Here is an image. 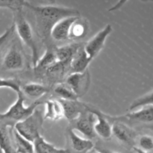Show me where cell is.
<instances>
[{
  "label": "cell",
  "instance_id": "29",
  "mask_svg": "<svg viewBox=\"0 0 153 153\" xmlns=\"http://www.w3.org/2000/svg\"><path fill=\"white\" fill-rule=\"evenodd\" d=\"M97 152H100V153H118V152H114V151L108 150V149H100V148H97Z\"/></svg>",
  "mask_w": 153,
  "mask_h": 153
},
{
  "label": "cell",
  "instance_id": "6",
  "mask_svg": "<svg viewBox=\"0 0 153 153\" xmlns=\"http://www.w3.org/2000/svg\"><path fill=\"white\" fill-rule=\"evenodd\" d=\"M120 117L126 119L131 125L153 131V105L144 106L137 111L126 114Z\"/></svg>",
  "mask_w": 153,
  "mask_h": 153
},
{
  "label": "cell",
  "instance_id": "17",
  "mask_svg": "<svg viewBox=\"0 0 153 153\" xmlns=\"http://www.w3.org/2000/svg\"><path fill=\"white\" fill-rule=\"evenodd\" d=\"M57 63H58V61H57L55 54V47L51 46V47H48L43 56L39 58L37 64L34 68L37 73H46L47 70L53 67Z\"/></svg>",
  "mask_w": 153,
  "mask_h": 153
},
{
  "label": "cell",
  "instance_id": "25",
  "mask_svg": "<svg viewBox=\"0 0 153 153\" xmlns=\"http://www.w3.org/2000/svg\"><path fill=\"white\" fill-rule=\"evenodd\" d=\"M146 105H153V91L134 100L129 106V110L132 111L137 108H142Z\"/></svg>",
  "mask_w": 153,
  "mask_h": 153
},
{
  "label": "cell",
  "instance_id": "24",
  "mask_svg": "<svg viewBox=\"0 0 153 153\" xmlns=\"http://www.w3.org/2000/svg\"><path fill=\"white\" fill-rule=\"evenodd\" d=\"M54 93L58 97V99L70 101H77L79 97L76 94L66 85L64 82L58 83L54 87Z\"/></svg>",
  "mask_w": 153,
  "mask_h": 153
},
{
  "label": "cell",
  "instance_id": "14",
  "mask_svg": "<svg viewBox=\"0 0 153 153\" xmlns=\"http://www.w3.org/2000/svg\"><path fill=\"white\" fill-rule=\"evenodd\" d=\"M61 103L64 110V115L66 119L68 120L70 123L75 120L85 111L88 110V105L77 101H70V100H64L58 99Z\"/></svg>",
  "mask_w": 153,
  "mask_h": 153
},
{
  "label": "cell",
  "instance_id": "18",
  "mask_svg": "<svg viewBox=\"0 0 153 153\" xmlns=\"http://www.w3.org/2000/svg\"><path fill=\"white\" fill-rule=\"evenodd\" d=\"M11 128L7 124L0 125V151L2 153H16L12 134L10 132Z\"/></svg>",
  "mask_w": 153,
  "mask_h": 153
},
{
  "label": "cell",
  "instance_id": "27",
  "mask_svg": "<svg viewBox=\"0 0 153 153\" xmlns=\"http://www.w3.org/2000/svg\"><path fill=\"white\" fill-rule=\"evenodd\" d=\"M140 149H143V151L153 150V137L149 135H143L139 138L138 140Z\"/></svg>",
  "mask_w": 153,
  "mask_h": 153
},
{
  "label": "cell",
  "instance_id": "31",
  "mask_svg": "<svg viewBox=\"0 0 153 153\" xmlns=\"http://www.w3.org/2000/svg\"><path fill=\"white\" fill-rule=\"evenodd\" d=\"M94 153H100V152H97V151H96V152H94Z\"/></svg>",
  "mask_w": 153,
  "mask_h": 153
},
{
  "label": "cell",
  "instance_id": "3",
  "mask_svg": "<svg viewBox=\"0 0 153 153\" xmlns=\"http://www.w3.org/2000/svg\"><path fill=\"white\" fill-rule=\"evenodd\" d=\"M16 94H17L16 101L9 108L5 113L0 114V121L4 122V124H7L11 127L16 123L24 120L27 117L31 116L37 106L44 103L43 101L38 100L31 103L28 107H25L24 105L25 96L21 91Z\"/></svg>",
  "mask_w": 153,
  "mask_h": 153
},
{
  "label": "cell",
  "instance_id": "11",
  "mask_svg": "<svg viewBox=\"0 0 153 153\" xmlns=\"http://www.w3.org/2000/svg\"><path fill=\"white\" fill-rule=\"evenodd\" d=\"M67 135L70 147V150H68L70 153H86L94 147L92 140L80 137L70 127L67 128Z\"/></svg>",
  "mask_w": 153,
  "mask_h": 153
},
{
  "label": "cell",
  "instance_id": "9",
  "mask_svg": "<svg viewBox=\"0 0 153 153\" xmlns=\"http://www.w3.org/2000/svg\"><path fill=\"white\" fill-rule=\"evenodd\" d=\"M94 125L95 120L94 115L90 111L89 107L88 110L79 115L78 118L70 123V126L72 129H76L80 131L87 139L94 138L96 137V133L94 131Z\"/></svg>",
  "mask_w": 153,
  "mask_h": 153
},
{
  "label": "cell",
  "instance_id": "2",
  "mask_svg": "<svg viewBox=\"0 0 153 153\" xmlns=\"http://www.w3.org/2000/svg\"><path fill=\"white\" fill-rule=\"evenodd\" d=\"M15 31L17 33L20 40L28 46L31 52V61L33 67H35L39 60V52L37 43L34 39V32L29 22L25 19L22 12V7L13 10Z\"/></svg>",
  "mask_w": 153,
  "mask_h": 153
},
{
  "label": "cell",
  "instance_id": "4",
  "mask_svg": "<svg viewBox=\"0 0 153 153\" xmlns=\"http://www.w3.org/2000/svg\"><path fill=\"white\" fill-rule=\"evenodd\" d=\"M43 119L41 111L36 108L31 116L16 123L14 125V130L24 138L33 143L36 138L41 136L40 133L43 130Z\"/></svg>",
  "mask_w": 153,
  "mask_h": 153
},
{
  "label": "cell",
  "instance_id": "7",
  "mask_svg": "<svg viewBox=\"0 0 153 153\" xmlns=\"http://www.w3.org/2000/svg\"><path fill=\"white\" fill-rule=\"evenodd\" d=\"M26 60L22 49L17 43H13L7 50L3 58L2 67L5 70L16 71L22 70L25 67Z\"/></svg>",
  "mask_w": 153,
  "mask_h": 153
},
{
  "label": "cell",
  "instance_id": "23",
  "mask_svg": "<svg viewBox=\"0 0 153 153\" xmlns=\"http://www.w3.org/2000/svg\"><path fill=\"white\" fill-rule=\"evenodd\" d=\"M13 141L16 153H34V144L24 138L16 130H13Z\"/></svg>",
  "mask_w": 153,
  "mask_h": 153
},
{
  "label": "cell",
  "instance_id": "26",
  "mask_svg": "<svg viewBox=\"0 0 153 153\" xmlns=\"http://www.w3.org/2000/svg\"><path fill=\"white\" fill-rule=\"evenodd\" d=\"M10 88L16 93L21 91L19 82L13 79H0V88Z\"/></svg>",
  "mask_w": 153,
  "mask_h": 153
},
{
  "label": "cell",
  "instance_id": "20",
  "mask_svg": "<svg viewBox=\"0 0 153 153\" xmlns=\"http://www.w3.org/2000/svg\"><path fill=\"white\" fill-rule=\"evenodd\" d=\"M46 105V112L43 118L51 120H59L64 117V110L58 100H49L44 102Z\"/></svg>",
  "mask_w": 153,
  "mask_h": 153
},
{
  "label": "cell",
  "instance_id": "19",
  "mask_svg": "<svg viewBox=\"0 0 153 153\" xmlns=\"http://www.w3.org/2000/svg\"><path fill=\"white\" fill-rule=\"evenodd\" d=\"M21 92L24 96H27L33 100H38L39 98L49 94L50 88L46 85L38 83H29L22 85L20 88Z\"/></svg>",
  "mask_w": 153,
  "mask_h": 153
},
{
  "label": "cell",
  "instance_id": "32",
  "mask_svg": "<svg viewBox=\"0 0 153 153\" xmlns=\"http://www.w3.org/2000/svg\"><path fill=\"white\" fill-rule=\"evenodd\" d=\"M0 153H2V152H1V151H0Z\"/></svg>",
  "mask_w": 153,
  "mask_h": 153
},
{
  "label": "cell",
  "instance_id": "22",
  "mask_svg": "<svg viewBox=\"0 0 153 153\" xmlns=\"http://www.w3.org/2000/svg\"><path fill=\"white\" fill-rule=\"evenodd\" d=\"M34 153H70L67 149H58L48 143L42 136H39L34 142Z\"/></svg>",
  "mask_w": 153,
  "mask_h": 153
},
{
  "label": "cell",
  "instance_id": "10",
  "mask_svg": "<svg viewBox=\"0 0 153 153\" xmlns=\"http://www.w3.org/2000/svg\"><path fill=\"white\" fill-rule=\"evenodd\" d=\"M112 30H113V28L110 24H108L103 29L99 31L89 41L85 43V45H84L85 50L91 60L96 58L104 47L106 39L112 32Z\"/></svg>",
  "mask_w": 153,
  "mask_h": 153
},
{
  "label": "cell",
  "instance_id": "28",
  "mask_svg": "<svg viewBox=\"0 0 153 153\" xmlns=\"http://www.w3.org/2000/svg\"><path fill=\"white\" fill-rule=\"evenodd\" d=\"M14 31L15 27L14 25H13L12 26H10V28H7L1 35H0V49H1V47H2L7 41H8L10 37H11L12 36H13Z\"/></svg>",
  "mask_w": 153,
  "mask_h": 153
},
{
  "label": "cell",
  "instance_id": "30",
  "mask_svg": "<svg viewBox=\"0 0 153 153\" xmlns=\"http://www.w3.org/2000/svg\"><path fill=\"white\" fill-rule=\"evenodd\" d=\"M133 149H134V151L136 153H148L147 152H146V151H143V149H140L139 147H137V146H134V147H133Z\"/></svg>",
  "mask_w": 153,
  "mask_h": 153
},
{
  "label": "cell",
  "instance_id": "13",
  "mask_svg": "<svg viewBox=\"0 0 153 153\" xmlns=\"http://www.w3.org/2000/svg\"><path fill=\"white\" fill-rule=\"evenodd\" d=\"M89 110L97 119V123L94 125V131L96 134L104 140H110L112 137V127L106 117V115L94 108L89 107Z\"/></svg>",
  "mask_w": 153,
  "mask_h": 153
},
{
  "label": "cell",
  "instance_id": "8",
  "mask_svg": "<svg viewBox=\"0 0 153 153\" xmlns=\"http://www.w3.org/2000/svg\"><path fill=\"white\" fill-rule=\"evenodd\" d=\"M64 83L80 98L88 92L90 88L91 76L89 71L88 70L82 73H70L65 78Z\"/></svg>",
  "mask_w": 153,
  "mask_h": 153
},
{
  "label": "cell",
  "instance_id": "1",
  "mask_svg": "<svg viewBox=\"0 0 153 153\" xmlns=\"http://www.w3.org/2000/svg\"><path fill=\"white\" fill-rule=\"evenodd\" d=\"M23 6L29 9L34 18L35 32L43 42L51 38V31L61 19L69 16H80L79 10L61 6H35L23 1Z\"/></svg>",
  "mask_w": 153,
  "mask_h": 153
},
{
  "label": "cell",
  "instance_id": "21",
  "mask_svg": "<svg viewBox=\"0 0 153 153\" xmlns=\"http://www.w3.org/2000/svg\"><path fill=\"white\" fill-rule=\"evenodd\" d=\"M88 21L80 16L78 18L71 26L69 35V40H79L85 37L88 32Z\"/></svg>",
  "mask_w": 153,
  "mask_h": 153
},
{
  "label": "cell",
  "instance_id": "15",
  "mask_svg": "<svg viewBox=\"0 0 153 153\" xmlns=\"http://www.w3.org/2000/svg\"><path fill=\"white\" fill-rule=\"evenodd\" d=\"M84 45L85 43H82L70 62V73H82L88 70V65L92 60L87 55L85 48H84Z\"/></svg>",
  "mask_w": 153,
  "mask_h": 153
},
{
  "label": "cell",
  "instance_id": "5",
  "mask_svg": "<svg viewBox=\"0 0 153 153\" xmlns=\"http://www.w3.org/2000/svg\"><path fill=\"white\" fill-rule=\"evenodd\" d=\"M111 127L112 135L114 136L121 144L129 149H133L135 146L137 137L135 130L125 123L119 120H113Z\"/></svg>",
  "mask_w": 153,
  "mask_h": 153
},
{
  "label": "cell",
  "instance_id": "12",
  "mask_svg": "<svg viewBox=\"0 0 153 153\" xmlns=\"http://www.w3.org/2000/svg\"><path fill=\"white\" fill-rule=\"evenodd\" d=\"M79 17L80 16H69L60 20L51 31V38L55 41L69 40L71 26Z\"/></svg>",
  "mask_w": 153,
  "mask_h": 153
},
{
  "label": "cell",
  "instance_id": "16",
  "mask_svg": "<svg viewBox=\"0 0 153 153\" xmlns=\"http://www.w3.org/2000/svg\"><path fill=\"white\" fill-rule=\"evenodd\" d=\"M81 45L82 43H74L61 47H55V54L58 62L70 67V62Z\"/></svg>",
  "mask_w": 153,
  "mask_h": 153
}]
</instances>
